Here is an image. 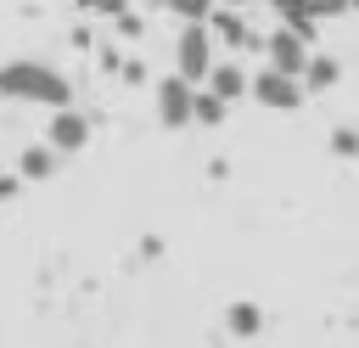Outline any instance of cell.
Here are the masks:
<instances>
[{
    "label": "cell",
    "mask_w": 359,
    "mask_h": 348,
    "mask_svg": "<svg viewBox=\"0 0 359 348\" xmlns=\"http://www.w3.org/2000/svg\"><path fill=\"white\" fill-rule=\"evenodd\" d=\"M0 95H6V101H39V107H50V112H67V107H73V84H67L50 62H39V56H11V62L0 67Z\"/></svg>",
    "instance_id": "obj_1"
},
{
    "label": "cell",
    "mask_w": 359,
    "mask_h": 348,
    "mask_svg": "<svg viewBox=\"0 0 359 348\" xmlns=\"http://www.w3.org/2000/svg\"><path fill=\"white\" fill-rule=\"evenodd\" d=\"M208 67H213V34H208V22H185L180 39H174V79H185L191 90H202Z\"/></svg>",
    "instance_id": "obj_2"
},
{
    "label": "cell",
    "mask_w": 359,
    "mask_h": 348,
    "mask_svg": "<svg viewBox=\"0 0 359 348\" xmlns=\"http://www.w3.org/2000/svg\"><path fill=\"white\" fill-rule=\"evenodd\" d=\"M353 0H275V11H280V28L286 34H297L303 45H309V34H314V22L320 17H342Z\"/></svg>",
    "instance_id": "obj_3"
},
{
    "label": "cell",
    "mask_w": 359,
    "mask_h": 348,
    "mask_svg": "<svg viewBox=\"0 0 359 348\" xmlns=\"http://www.w3.org/2000/svg\"><path fill=\"white\" fill-rule=\"evenodd\" d=\"M252 101H264L269 112H292V107H303V79H286V73H275V67H264V73H252Z\"/></svg>",
    "instance_id": "obj_4"
},
{
    "label": "cell",
    "mask_w": 359,
    "mask_h": 348,
    "mask_svg": "<svg viewBox=\"0 0 359 348\" xmlns=\"http://www.w3.org/2000/svg\"><path fill=\"white\" fill-rule=\"evenodd\" d=\"M264 56H269V67L275 73H286V79H303V67H309V45L297 39V34H286V28H275L269 39H264Z\"/></svg>",
    "instance_id": "obj_5"
},
{
    "label": "cell",
    "mask_w": 359,
    "mask_h": 348,
    "mask_svg": "<svg viewBox=\"0 0 359 348\" xmlns=\"http://www.w3.org/2000/svg\"><path fill=\"white\" fill-rule=\"evenodd\" d=\"M191 101H196V90L185 84V79H157V123H168V129H185L191 123Z\"/></svg>",
    "instance_id": "obj_6"
},
{
    "label": "cell",
    "mask_w": 359,
    "mask_h": 348,
    "mask_svg": "<svg viewBox=\"0 0 359 348\" xmlns=\"http://www.w3.org/2000/svg\"><path fill=\"white\" fill-rule=\"evenodd\" d=\"M79 146H90V118H84L79 107L50 112V152L62 157V152H79Z\"/></svg>",
    "instance_id": "obj_7"
},
{
    "label": "cell",
    "mask_w": 359,
    "mask_h": 348,
    "mask_svg": "<svg viewBox=\"0 0 359 348\" xmlns=\"http://www.w3.org/2000/svg\"><path fill=\"white\" fill-rule=\"evenodd\" d=\"M208 34H213V39H224L230 51H247V45H264V39L252 34V22H247L241 11H219V6L208 11Z\"/></svg>",
    "instance_id": "obj_8"
},
{
    "label": "cell",
    "mask_w": 359,
    "mask_h": 348,
    "mask_svg": "<svg viewBox=\"0 0 359 348\" xmlns=\"http://www.w3.org/2000/svg\"><path fill=\"white\" fill-rule=\"evenodd\" d=\"M202 84H208V95H219V101L230 107V101H241V95H247V67H236V62H213Z\"/></svg>",
    "instance_id": "obj_9"
},
{
    "label": "cell",
    "mask_w": 359,
    "mask_h": 348,
    "mask_svg": "<svg viewBox=\"0 0 359 348\" xmlns=\"http://www.w3.org/2000/svg\"><path fill=\"white\" fill-rule=\"evenodd\" d=\"M50 174H56V152L50 146H28L17 157V180H50Z\"/></svg>",
    "instance_id": "obj_10"
},
{
    "label": "cell",
    "mask_w": 359,
    "mask_h": 348,
    "mask_svg": "<svg viewBox=\"0 0 359 348\" xmlns=\"http://www.w3.org/2000/svg\"><path fill=\"white\" fill-rule=\"evenodd\" d=\"M342 79V62L337 56H309V67H303V90H331Z\"/></svg>",
    "instance_id": "obj_11"
},
{
    "label": "cell",
    "mask_w": 359,
    "mask_h": 348,
    "mask_svg": "<svg viewBox=\"0 0 359 348\" xmlns=\"http://www.w3.org/2000/svg\"><path fill=\"white\" fill-rule=\"evenodd\" d=\"M224 112H230V107H224L219 95L196 90V101H191V123H208V129H213V123H224Z\"/></svg>",
    "instance_id": "obj_12"
},
{
    "label": "cell",
    "mask_w": 359,
    "mask_h": 348,
    "mask_svg": "<svg viewBox=\"0 0 359 348\" xmlns=\"http://www.w3.org/2000/svg\"><path fill=\"white\" fill-rule=\"evenodd\" d=\"M258 326H264V314H258L252 303H236V309H230V331H236V337H252Z\"/></svg>",
    "instance_id": "obj_13"
},
{
    "label": "cell",
    "mask_w": 359,
    "mask_h": 348,
    "mask_svg": "<svg viewBox=\"0 0 359 348\" xmlns=\"http://www.w3.org/2000/svg\"><path fill=\"white\" fill-rule=\"evenodd\" d=\"M180 22H208V11H213V0H163Z\"/></svg>",
    "instance_id": "obj_14"
},
{
    "label": "cell",
    "mask_w": 359,
    "mask_h": 348,
    "mask_svg": "<svg viewBox=\"0 0 359 348\" xmlns=\"http://www.w3.org/2000/svg\"><path fill=\"white\" fill-rule=\"evenodd\" d=\"M79 6H84L90 17H112V22H118V17H129V0H79Z\"/></svg>",
    "instance_id": "obj_15"
},
{
    "label": "cell",
    "mask_w": 359,
    "mask_h": 348,
    "mask_svg": "<svg viewBox=\"0 0 359 348\" xmlns=\"http://www.w3.org/2000/svg\"><path fill=\"white\" fill-rule=\"evenodd\" d=\"M331 152L337 157H359V129H331Z\"/></svg>",
    "instance_id": "obj_16"
},
{
    "label": "cell",
    "mask_w": 359,
    "mask_h": 348,
    "mask_svg": "<svg viewBox=\"0 0 359 348\" xmlns=\"http://www.w3.org/2000/svg\"><path fill=\"white\" fill-rule=\"evenodd\" d=\"M17 185H22V180H17V174H6V180H0V202H6V196H17Z\"/></svg>",
    "instance_id": "obj_17"
},
{
    "label": "cell",
    "mask_w": 359,
    "mask_h": 348,
    "mask_svg": "<svg viewBox=\"0 0 359 348\" xmlns=\"http://www.w3.org/2000/svg\"><path fill=\"white\" fill-rule=\"evenodd\" d=\"M213 6H219V11H236V6H247V0H213Z\"/></svg>",
    "instance_id": "obj_18"
}]
</instances>
